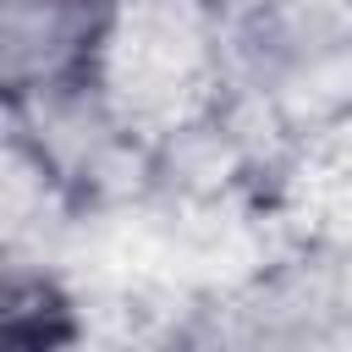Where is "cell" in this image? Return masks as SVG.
<instances>
[{
	"mask_svg": "<svg viewBox=\"0 0 352 352\" xmlns=\"http://www.w3.org/2000/svg\"><path fill=\"white\" fill-rule=\"evenodd\" d=\"M121 0H0V88L6 104L99 82Z\"/></svg>",
	"mask_w": 352,
	"mask_h": 352,
	"instance_id": "obj_1",
	"label": "cell"
},
{
	"mask_svg": "<svg viewBox=\"0 0 352 352\" xmlns=\"http://www.w3.org/2000/svg\"><path fill=\"white\" fill-rule=\"evenodd\" d=\"M0 341L6 352H72L82 341L77 297L55 280V270L38 258H11L6 270V308H0Z\"/></svg>",
	"mask_w": 352,
	"mask_h": 352,
	"instance_id": "obj_2",
	"label": "cell"
}]
</instances>
